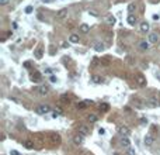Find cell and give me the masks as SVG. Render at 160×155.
Masks as SVG:
<instances>
[{"label":"cell","mask_w":160,"mask_h":155,"mask_svg":"<svg viewBox=\"0 0 160 155\" xmlns=\"http://www.w3.org/2000/svg\"><path fill=\"white\" fill-rule=\"evenodd\" d=\"M51 112V107L48 106V104H39L35 107V113L39 114V116H42V114H46V113Z\"/></svg>","instance_id":"1"},{"label":"cell","mask_w":160,"mask_h":155,"mask_svg":"<svg viewBox=\"0 0 160 155\" xmlns=\"http://www.w3.org/2000/svg\"><path fill=\"white\" fill-rule=\"evenodd\" d=\"M118 133L121 134L122 137H128L129 133H131V130H129L128 125H119V127H118Z\"/></svg>","instance_id":"2"},{"label":"cell","mask_w":160,"mask_h":155,"mask_svg":"<svg viewBox=\"0 0 160 155\" xmlns=\"http://www.w3.org/2000/svg\"><path fill=\"white\" fill-rule=\"evenodd\" d=\"M34 89H35V92H38V93H39L41 96H45V95H48V93H49V87L45 86V85H44V86L34 87Z\"/></svg>","instance_id":"3"},{"label":"cell","mask_w":160,"mask_h":155,"mask_svg":"<svg viewBox=\"0 0 160 155\" xmlns=\"http://www.w3.org/2000/svg\"><path fill=\"white\" fill-rule=\"evenodd\" d=\"M73 142H74V145H82L83 142H84V135H82V134H76L73 137Z\"/></svg>","instance_id":"4"},{"label":"cell","mask_w":160,"mask_h":155,"mask_svg":"<svg viewBox=\"0 0 160 155\" xmlns=\"http://www.w3.org/2000/svg\"><path fill=\"white\" fill-rule=\"evenodd\" d=\"M145 106H146V107H149V109H153V107H156V106H157V100H156L155 97L147 99L146 102H145Z\"/></svg>","instance_id":"5"},{"label":"cell","mask_w":160,"mask_h":155,"mask_svg":"<svg viewBox=\"0 0 160 155\" xmlns=\"http://www.w3.org/2000/svg\"><path fill=\"white\" fill-rule=\"evenodd\" d=\"M149 30H150V24L147 21H142L140 23V33H143V34H146V33H149Z\"/></svg>","instance_id":"6"},{"label":"cell","mask_w":160,"mask_h":155,"mask_svg":"<svg viewBox=\"0 0 160 155\" xmlns=\"http://www.w3.org/2000/svg\"><path fill=\"white\" fill-rule=\"evenodd\" d=\"M77 133H79V134H82V135H84V137H86V135H89V134H90V130L87 128L86 125H79Z\"/></svg>","instance_id":"7"},{"label":"cell","mask_w":160,"mask_h":155,"mask_svg":"<svg viewBox=\"0 0 160 155\" xmlns=\"http://www.w3.org/2000/svg\"><path fill=\"white\" fill-rule=\"evenodd\" d=\"M66 17H68V9H61L56 13V18H59V20H63Z\"/></svg>","instance_id":"8"},{"label":"cell","mask_w":160,"mask_h":155,"mask_svg":"<svg viewBox=\"0 0 160 155\" xmlns=\"http://www.w3.org/2000/svg\"><path fill=\"white\" fill-rule=\"evenodd\" d=\"M135 80H136V83H138L139 86H145L146 85V78L143 76V75H138V76L135 78Z\"/></svg>","instance_id":"9"},{"label":"cell","mask_w":160,"mask_h":155,"mask_svg":"<svg viewBox=\"0 0 160 155\" xmlns=\"http://www.w3.org/2000/svg\"><path fill=\"white\" fill-rule=\"evenodd\" d=\"M157 41H159V35H157V33H149V42L156 44Z\"/></svg>","instance_id":"10"},{"label":"cell","mask_w":160,"mask_h":155,"mask_svg":"<svg viewBox=\"0 0 160 155\" xmlns=\"http://www.w3.org/2000/svg\"><path fill=\"white\" fill-rule=\"evenodd\" d=\"M126 21H128V24H129V26L134 27L135 24H136V21H138V18H136V16H134V14H129V16H128V18H126Z\"/></svg>","instance_id":"11"},{"label":"cell","mask_w":160,"mask_h":155,"mask_svg":"<svg viewBox=\"0 0 160 155\" xmlns=\"http://www.w3.org/2000/svg\"><path fill=\"white\" fill-rule=\"evenodd\" d=\"M79 30H80V33H83V34H87V33L90 31V26H89V24H86V23H83V24H80Z\"/></svg>","instance_id":"12"},{"label":"cell","mask_w":160,"mask_h":155,"mask_svg":"<svg viewBox=\"0 0 160 155\" xmlns=\"http://www.w3.org/2000/svg\"><path fill=\"white\" fill-rule=\"evenodd\" d=\"M121 145L124 147V148H129V145H131L129 138H128V137H122L121 138Z\"/></svg>","instance_id":"13"},{"label":"cell","mask_w":160,"mask_h":155,"mask_svg":"<svg viewBox=\"0 0 160 155\" xmlns=\"http://www.w3.org/2000/svg\"><path fill=\"white\" fill-rule=\"evenodd\" d=\"M149 47H150V42H149V41H140V42H139V48L143 49V51L149 49Z\"/></svg>","instance_id":"14"},{"label":"cell","mask_w":160,"mask_h":155,"mask_svg":"<svg viewBox=\"0 0 160 155\" xmlns=\"http://www.w3.org/2000/svg\"><path fill=\"white\" fill-rule=\"evenodd\" d=\"M79 41H80V38H79L77 34H70V35H69V42L76 44V42H79Z\"/></svg>","instance_id":"15"},{"label":"cell","mask_w":160,"mask_h":155,"mask_svg":"<svg viewBox=\"0 0 160 155\" xmlns=\"http://www.w3.org/2000/svg\"><path fill=\"white\" fill-rule=\"evenodd\" d=\"M143 141H145V145H147V147H152V145H153V138H152L150 135H146Z\"/></svg>","instance_id":"16"},{"label":"cell","mask_w":160,"mask_h":155,"mask_svg":"<svg viewBox=\"0 0 160 155\" xmlns=\"http://www.w3.org/2000/svg\"><path fill=\"white\" fill-rule=\"evenodd\" d=\"M62 113H63V112H62V109H59V107H58V109H53L52 117H53V118H56V117H59V116H61Z\"/></svg>","instance_id":"17"},{"label":"cell","mask_w":160,"mask_h":155,"mask_svg":"<svg viewBox=\"0 0 160 155\" xmlns=\"http://www.w3.org/2000/svg\"><path fill=\"white\" fill-rule=\"evenodd\" d=\"M94 49H95L97 52H103V51H104V45H103L101 42H97V44L94 45Z\"/></svg>","instance_id":"18"},{"label":"cell","mask_w":160,"mask_h":155,"mask_svg":"<svg viewBox=\"0 0 160 155\" xmlns=\"http://www.w3.org/2000/svg\"><path fill=\"white\" fill-rule=\"evenodd\" d=\"M115 21H117V18L114 17V16H110V17L107 18V24H108V26H114Z\"/></svg>","instance_id":"19"},{"label":"cell","mask_w":160,"mask_h":155,"mask_svg":"<svg viewBox=\"0 0 160 155\" xmlns=\"http://www.w3.org/2000/svg\"><path fill=\"white\" fill-rule=\"evenodd\" d=\"M35 58H37V59H41V58H42V48H38V49H37V51H35Z\"/></svg>","instance_id":"20"},{"label":"cell","mask_w":160,"mask_h":155,"mask_svg":"<svg viewBox=\"0 0 160 155\" xmlns=\"http://www.w3.org/2000/svg\"><path fill=\"white\" fill-rule=\"evenodd\" d=\"M32 80H35V82H38V80H41V73L39 72H35L34 75H32V78H31Z\"/></svg>","instance_id":"21"},{"label":"cell","mask_w":160,"mask_h":155,"mask_svg":"<svg viewBox=\"0 0 160 155\" xmlns=\"http://www.w3.org/2000/svg\"><path fill=\"white\" fill-rule=\"evenodd\" d=\"M108 109H110V106L107 103H101V104H100V110H101V112H107Z\"/></svg>","instance_id":"22"},{"label":"cell","mask_w":160,"mask_h":155,"mask_svg":"<svg viewBox=\"0 0 160 155\" xmlns=\"http://www.w3.org/2000/svg\"><path fill=\"white\" fill-rule=\"evenodd\" d=\"M24 147H25L27 150H32V147H34V144L31 141H24Z\"/></svg>","instance_id":"23"},{"label":"cell","mask_w":160,"mask_h":155,"mask_svg":"<svg viewBox=\"0 0 160 155\" xmlns=\"http://www.w3.org/2000/svg\"><path fill=\"white\" fill-rule=\"evenodd\" d=\"M93 82L94 83H101L103 82V79H101L100 76H97V75H94V76H93Z\"/></svg>","instance_id":"24"},{"label":"cell","mask_w":160,"mask_h":155,"mask_svg":"<svg viewBox=\"0 0 160 155\" xmlns=\"http://www.w3.org/2000/svg\"><path fill=\"white\" fill-rule=\"evenodd\" d=\"M126 155H136V152H135V150L134 148H126Z\"/></svg>","instance_id":"25"},{"label":"cell","mask_w":160,"mask_h":155,"mask_svg":"<svg viewBox=\"0 0 160 155\" xmlns=\"http://www.w3.org/2000/svg\"><path fill=\"white\" fill-rule=\"evenodd\" d=\"M89 121H90V123H95V121H97V116H95V114H90V116H89Z\"/></svg>","instance_id":"26"},{"label":"cell","mask_w":160,"mask_h":155,"mask_svg":"<svg viewBox=\"0 0 160 155\" xmlns=\"http://www.w3.org/2000/svg\"><path fill=\"white\" fill-rule=\"evenodd\" d=\"M135 9H136V7H135V4H134V3H131V4L128 6V11H129L131 14H132V13L135 11Z\"/></svg>","instance_id":"27"},{"label":"cell","mask_w":160,"mask_h":155,"mask_svg":"<svg viewBox=\"0 0 160 155\" xmlns=\"http://www.w3.org/2000/svg\"><path fill=\"white\" fill-rule=\"evenodd\" d=\"M32 10H34V9H32V6H27V7H25V13L31 14V13H32Z\"/></svg>","instance_id":"28"},{"label":"cell","mask_w":160,"mask_h":155,"mask_svg":"<svg viewBox=\"0 0 160 155\" xmlns=\"http://www.w3.org/2000/svg\"><path fill=\"white\" fill-rule=\"evenodd\" d=\"M86 106H87V103H86V102H80V103L77 104V109H84Z\"/></svg>","instance_id":"29"},{"label":"cell","mask_w":160,"mask_h":155,"mask_svg":"<svg viewBox=\"0 0 160 155\" xmlns=\"http://www.w3.org/2000/svg\"><path fill=\"white\" fill-rule=\"evenodd\" d=\"M62 102H63V103H68V104L70 103V100H69V97H66V96H62Z\"/></svg>","instance_id":"30"},{"label":"cell","mask_w":160,"mask_h":155,"mask_svg":"<svg viewBox=\"0 0 160 155\" xmlns=\"http://www.w3.org/2000/svg\"><path fill=\"white\" fill-rule=\"evenodd\" d=\"M49 80H51L52 83H55L56 82V76H55V75H51V76H49Z\"/></svg>","instance_id":"31"},{"label":"cell","mask_w":160,"mask_h":155,"mask_svg":"<svg viewBox=\"0 0 160 155\" xmlns=\"http://www.w3.org/2000/svg\"><path fill=\"white\" fill-rule=\"evenodd\" d=\"M10 155H21V154H20L18 151H16V150H11L10 151Z\"/></svg>","instance_id":"32"},{"label":"cell","mask_w":160,"mask_h":155,"mask_svg":"<svg viewBox=\"0 0 160 155\" xmlns=\"http://www.w3.org/2000/svg\"><path fill=\"white\" fill-rule=\"evenodd\" d=\"M9 4V0H0V6H6Z\"/></svg>","instance_id":"33"},{"label":"cell","mask_w":160,"mask_h":155,"mask_svg":"<svg viewBox=\"0 0 160 155\" xmlns=\"http://www.w3.org/2000/svg\"><path fill=\"white\" fill-rule=\"evenodd\" d=\"M52 140H53V141H61L59 135H52Z\"/></svg>","instance_id":"34"},{"label":"cell","mask_w":160,"mask_h":155,"mask_svg":"<svg viewBox=\"0 0 160 155\" xmlns=\"http://www.w3.org/2000/svg\"><path fill=\"white\" fill-rule=\"evenodd\" d=\"M61 47H62V48H69V44L65 41V42H62V44H61Z\"/></svg>","instance_id":"35"},{"label":"cell","mask_w":160,"mask_h":155,"mask_svg":"<svg viewBox=\"0 0 160 155\" xmlns=\"http://www.w3.org/2000/svg\"><path fill=\"white\" fill-rule=\"evenodd\" d=\"M98 134L104 135V134H105V130H104V128H98Z\"/></svg>","instance_id":"36"},{"label":"cell","mask_w":160,"mask_h":155,"mask_svg":"<svg viewBox=\"0 0 160 155\" xmlns=\"http://www.w3.org/2000/svg\"><path fill=\"white\" fill-rule=\"evenodd\" d=\"M152 18H153V20H159L160 16H159V14H153V16H152Z\"/></svg>","instance_id":"37"},{"label":"cell","mask_w":160,"mask_h":155,"mask_svg":"<svg viewBox=\"0 0 160 155\" xmlns=\"http://www.w3.org/2000/svg\"><path fill=\"white\" fill-rule=\"evenodd\" d=\"M84 102L87 103V106H89V104H93V100H84Z\"/></svg>","instance_id":"38"},{"label":"cell","mask_w":160,"mask_h":155,"mask_svg":"<svg viewBox=\"0 0 160 155\" xmlns=\"http://www.w3.org/2000/svg\"><path fill=\"white\" fill-rule=\"evenodd\" d=\"M52 0H42V3H51Z\"/></svg>","instance_id":"39"},{"label":"cell","mask_w":160,"mask_h":155,"mask_svg":"<svg viewBox=\"0 0 160 155\" xmlns=\"http://www.w3.org/2000/svg\"><path fill=\"white\" fill-rule=\"evenodd\" d=\"M113 155H119V154H118V152H115V154H113Z\"/></svg>","instance_id":"40"},{"label":"cell","mask_w":160,"mask_h":155,"mask_svg":"<svg viewBox=\"0 0 160 155\" xmlns=\"http://www.w3.org/2000/svg\"><path fill=\"white\" fill-rule=\"evenodd\" d=\"M157 76H159V80H160V73H159V75H157Z\"/></svg>","instance_id":"41"}]
</instances>
